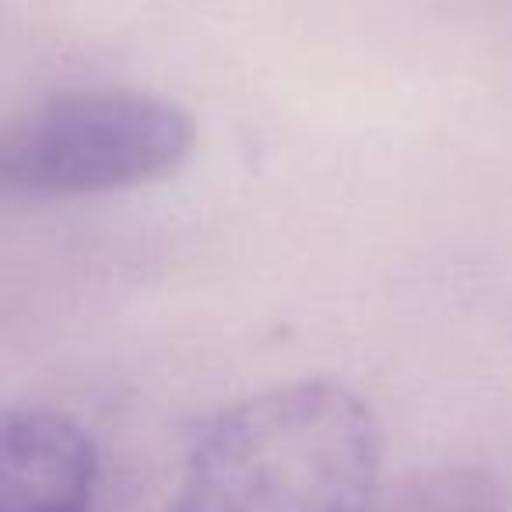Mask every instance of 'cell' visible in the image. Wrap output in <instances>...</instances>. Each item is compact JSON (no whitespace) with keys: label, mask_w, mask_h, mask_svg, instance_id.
<instances>
[{"label":"cell","mask_w":512,"mask_h":512,"mask_svg":"<svg viewBox=\"0 0 512 512\" xmlns=\"http://www.w3.org/2000/svg\"><path fill=\"white\" fill-rule=\"evenodd\" d=\"M99 456L78 421L50 407L0 418V512H92Z\"/></svg>","instance_id":"3"},{"label":"cell","mask_w":512,"mask_h":512,"mask_svg":"<svg viewBox=\"0 0 512 512\" xmlns=\"http://www.w3.org/2000/svg\"><path fill=\"white\" fill-rule=\"evenodd\" d=\"M193 123L176 102L134 88L50 95L0 141V186L22 197L134 190L183 169Z\"/></svg>","instance_id":"2"},{"label":"cell","mask_w":512,"mask_h":512,"mask_svg":"<svg viewBox=\"0 0 512 512\" xmlns=\"http://www.w3.org/2000/svg\"><path fill=\"white\" fill-rule=\"evenodd\" d=\"M379 512H509L502 488L481 470H442L407 484L390 509Z\"/></svg>","instance_id":"4"},{"label":"cell","mask_w":512,"mask_h":512,"mask_svg":"<svg viewBox=\"0 0 512 512\" xmlns=\"http://www.w3.org/2000/svg\"><path fill=\"white\" fill-rule=\"evenodd\" d=\"M383 432L327 379L274 386L214 414L165 512H379Z\"/></svg>","instance_id":"1"}]
</instances>
